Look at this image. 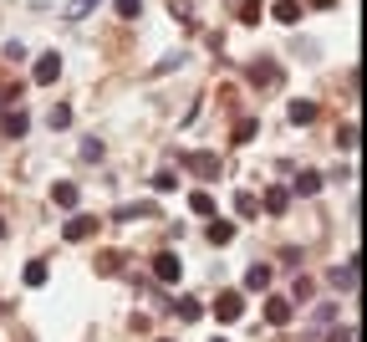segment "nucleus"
<instances>
[{
    "label": "nucleus",
    "mask_w": 367,
    "mask_h": 342,
    "mask_svg": "<svg viewBox=\"0 0 367 342\" xmlns=\"http://www.w3.org/2000/svg\"><path fill=\"white\" fill-rule=\"evenodd\" d=\"M51 128H67L72 123V108H67V102H56V108H51V118H46Z\"/></svg>",
    "instance_id": "6ab92c4d"
},
{
    "label": "nucleus",
    "mask_w": 367,
    "mask_h": 342,
    "mask_svg": "<svg viewBox=\"0 0 367 342\" xmlns=\"http://www.w3.org/2000/svg\"><path fill=\"white\" fill-rule=\"evenodd\" d=\"M235 240V225L230 220H209V245H230Z\"/></svg>",
    "instance_id": "9b49d317"
},
{
    "label": "nucleus",
    "mask_w": 367,
    "mask_h": 342,
    "mask_svg": "<svg viewBox=\"0 0 367 342\" xmlns=\"http://www.w3.org/2000/svg\"><path fill=\"white\" fill-rule=\"evenodd\" d=\"M154 276H158V281H179V276H184V266H179V255H174V250H163L158 261H154Z\"/></svg>",
    "instance_id": "423d86ee"
},
{
    "label": "nucleus",
    "mask_w": 367,
    "mask_h": 342,
    "mask_svg": "<svg viewBox=\"0 0 367 342\" xmlns=\"http://www.w3.org/2000/svg\"><path fill=\"white\" fill-rule=\"evenodd\" d=\"M163 342H168V337H163Z\"/></svg>",
    "instance_id": "cd10ccee"
},
{
    "label": "nucleus",
    "mask_w": 367,
    "mask_h": 342,
    "mask_svg": "<svg viewBox=\"0 0 367 342\" xmlns=\"http://www.w3.org/2000/svg\"><path fill=\"white\" fill-rule=\"evenodd\" d=\"M311 118H316V102H301V97H296V102H291V123H301V128H306Z\"/></svg>",
    "instance_id": "2eb2a0df"
},
{
    "label": "nucleus",
    "mask_w": 367,
    "mask_h": 342,
    "mask_svg": "<svg viewBox=\"0 0 367 342\" xmlns=\"http://www.w3.org/2000/svg\"><path fill=\"white\" fill-rule=\"evenodd\" d=\"M143 11V0H118V16H127V20H133Z\"/></svg>",
    "instance_id": "5701e85b"
},
{
    "label": "nucleus",
    "mask_w": 367,
    "mask_h": 342,
    "mask_svg": "<svg viewBox=\"0 0 367 342\" xmlns=\"http://www.w3.org/2000/svg\"><path fill=\"white\" fill-rule=\"evenodd\" d=\"M92 6H102V0H77V6H72L67 16H72V20H82V16H87V11H92Z\"/></svg>",
    "instance_id": "b1692460"
},
{
    "label": "nucleus",
    "mask_w": 367,
    "mask_h": 342,
    "mask_svg": "<svg viewBox=\"0 0 367 342\" xmlns=\"http://www.w3.org/2000/svg\"><path fill=\"white\" fill-rule=\"evenodd\" d=\"M0 235H6V225H0Z\"/></svg>",
    "instance_id": "bb28decb"
},
{
    "label": "nucleus",
    "mask_w": 367,
    "mask_h": 342,
    "mask_svg": "<svg viewBox=\"0 0 367 342\" xmlns=\"http://www.w3.org/2000/svg\"><path fill=\"white\" fill-rule=\"evenodd\" d=\"M82 159L97 164V159H102V143H97V138H82Z\"/></svg>",
    "instance_id": "412c9836"
},
{
    "label": "nucleus",
    "mask_w": 367,
    "mask_h": 342,
    "mask_svg": "<svg viewBox=\"0 0 367 342\" xmlns=\"http://www.w3.org/2000/svg\"><path fill=\"white\" fill-rule=\"evenodd\" d=\"M87 235H97V220L92 215H72L67 225H61V240H87Z\"/></svg>",
    "instance_id": "f03ea898"
},
{
    "label": "nucleus",
    "mask_w": 367,
    "mask_h": 342,
    "mask_svg": "<svg viewBox=\"0 0 367 342\" xmlns=\"http://www.w3.org/2000/svg\"><path fill=\"white\" fill-rule=\"evenodd\" d=\"M199 312H204V307L194 302V296H184V302H179V317H184V322H199Z\"/></svg>",
    "instance_id": "a211bd4d"
},
{
    "label": "nucleus",
    "mask_w": 367,
    "mask_h": 342,
    "mask_svg": "<svg viewBox=\"0 0 367 342\" xmlns=\"http://www.w3.org/2000/svg\"><path fill=\"white\" fill-rule=\"evenodd\" d=\"M240 312H245L240 291H220V296H214V317H220V322H240Z\"/></svg>",
    "instance_id": "f257e3e1"
},
{
    "label": "nucleus",
    "mask_w": 367,
    "mask_h": 342,
    "mask_svg": "<svg viewBox=\"0 0 367 342\" xmlns=\"http://www.w3.org/2000/svg\"><path fill=\"white\" fill-rule=\"evenodd\" d=\"M266 286H270V266L261 261V266H250V271H245V291H266Z\"/></svg>",
    "instance_id": "9d476101"
},
{
    "label": "nucleus",
    "mask_w": 367,
    "mask_h": 342,
    "mask_svg": "<svg viewBox=\"0 0 367 342\" xmlns=\"http://www.w3.org/2000/svg\"><path fill=\"white\" fill-rule=\"evenodd\" d=\"M174 184H179L174 169H158V174H154V189H174Z\"/></svg>",
    "instance_id": "aec40b11"
},
{
    "label": "nucleus",
    "mask_w": 367,
    "mask_h": 342,
    "mask_svg": "<svg viewBox=\"0 0 367 342\" xmlns=\"http://www.w3.org/2000/svg\"><path fill=\"white\" fill-rule=\"evenodd\" d=\"M26 128H31V118L20 113V108H11V113H6V133H11V138H20Z\"/></svg>",
    "instance_id": "ddd939ff"
},
{
    "label": "nucleus",
    "mask_w": 367,
    "mask_h": 342,
    "mask_svg": "<svg viewBox=\"0 0 367 342\" xmlns=\"http://www.w3.org/2000/svg\"><path fill=\"white\" fill-rule=\"evenodd\" d=\"M266 322L270 327H286L291 322V296H266Z\"/></svg>",
    "instance_id": "7ed1b4c3"
},
{
    "label": "nucleus",
    "mask_w": 367,
    "mask_h": 342,
    "mask_svg": "<svg viewBox=\"0 0 367 342\" xmlns=\"http://www.w3.org/2000/svg\"><path fill=\"white\" fill-rule=\"evenodd\" d=\"M26 286H46V261H31L26 266Z\"/></svg>",
    "instance_id": "f3484780"
},
{
    "label": "nucleus",
    "mask_w": 367,
    "mask_h": 342,
    "mask_svg": "<svg viewBox=\"0 0 367 342\" xmlns=\"http://www.w3.org/2000/svg\"><path fill=\"white\" fill-rule=\"evenodd\" d=\"M235 204H240V220H250L255 209H261V204H255V195H240V200H235Z\"/></svg>",
    "instance_id": "4be33fe9"
},
{
    "label": "nucleus",
    "mask_w": 367,
    "mask_h": 342,
    "mask_svg": "<svg viewBox=\"0 0 367 342\" xmlns=\"http://www.w3.org/2000/svg\"><path fill=\"white\" fill-rule=\"evenodd\" d=\"M184 164H189L194 179H214V174H220V159H214V154H189Z\"/></svg>",
    "instance_id": "20e7f679"
},
{
    "label": "nucleus",
    "mask_w": 367,
    "mask_h": 342,
    "mask_svg": "<svg viewBox=\"0 0 367 342\" xmlns=\"http://www.w3.org/2000/svg\"><path fill=\"white\" fill-rule=\"evenodd\" d=\"M311 6H321V11H327V6H337V0H311Z\"/></svg>",
    "instance_id": "393cba45"
},
{
    "label": "nucleus",
    "mask_w": 367,
    "mask_h": 342,
    "mask_svg": "<svg viewBox=\"0 0 367 342\" xmlns=\"http://www.w3.org/2000/svg\"><path fill=\"white\" fill-rule=\"evenodd\" d=\"M51 200H56V209H72V204H77V184H67V179H61V184L51 189Z\"/></svg>",
    "instance_id": "f8f14e48"
},
{
    "label": "nucleus",
    "mask_w": 367,
    "mask_h": 342,
    "mask_svg": "<svg viewBox=\"0 0 367 342\" xmlns=\"http://www.w3.org/2000/svg\"><path fill=\"white\" fill-rule=\"evenodd\" d=\"M286 209H291V189H266V215H286Z\"/></svg>",
    "instance_id": "6e6552de"
},
{
    "label": "nucleus",
    "mask_w": 367,
    "mask_h": 342,
    "mask_svg": "<svg viewBox=\"0 0 367 342\" xmlns=\"http://www.w3.org/2000/svg\"><path fill=\"white\" fill-rule=\"evenodd\" d=\"M209 342H225V337H209Z\"/></svg>",
    "instance_id": "a878e982"
},
{
    "label": "nucleus",
    "mask_w": 367,
    "mask_h": 342,
    "mask_svg": "<svg viewBox=\"0 0 367 342\" xmlns=\"http://www.w3.org/2000/svg\"><path fill=\"white\" fill-rule=\"evenodd\" d=\"M36 82H41V87H46V82H56L61 77V56L56 51H46V56H36V72H31Z\"/></svg>",
    "instance_id": "39448f33"
},
{
    "label": "nucleus",
    "mask_w": 367,
    "mask_h": 342,
    "mask_svg": "<svg viewBox=\"0 0 367 342\" xmlns=\"http://www.w3.org/2000/svg\"><path fill=\"white\" fill-rule=\"evenodd\" d=\"M332 286H337V291H357V255H352L347 266H337V271H332Z\"/></svg>",
    "instance_id": "0eeeda50"
},
{
    "label": "nucleus",
    "mask_w": 367,
    "mask_h": 342,
    "mask_svg": "<svg viewBox=\"0 0 367 342\" xmlns=\"http://www.w3.org/2000/svg\"><path fill=\"white\" fill-rule=\"evenodd\" d=\"M270 16L280 20V26H296V20H301V6H296V0H275Z\"/></svg>",
    "instance_id": "1a4fd4ad"
},
{
    "label": "nucleus",
    "mask_w": 367,
    "mask_h": 342,
    "mask_svg": "<svg viewBox=\"0 0 367 342\" xmlns=\"http://www.w3.org/2000/svg\"><path fill=\"white\" fill-rule=\"evenodd\" d=\"M316 189H321V174H296V189H291V195H316Z\"/></svg>",
    "instance_id": "dca6fc26"
},
{
    "label": "nucleus",
    "mask_w": 367,
    "mask_h": 342,
    "mask_svg": "<svg viewBox=\"0 0 367 342\" xmlns=\"http://www.w3.org/2000/svg\"><path fill=\"white\" fill-rule=\"evenodd\" d=\"M189 209H194V215H214V200H209V189H194V195H189Z\"/></svg>",
    "instance_id": "4468645a"
}]
</instances>
